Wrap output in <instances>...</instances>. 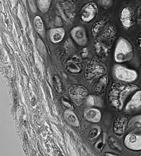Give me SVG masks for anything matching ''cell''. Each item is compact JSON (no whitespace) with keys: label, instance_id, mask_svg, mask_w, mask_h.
I'll return each mask as SVG.
<instances>
[{"label":"cell","instance_id":"cell-1","mask_svg":"<svg viewBox=\"0 0 141 156\" xmlns=\"http://www.w3.org/2000/svg\"><path fill=\"white\" fill-rule=\"evenodd\" d=\"M137 89L138 87L135 85H126L120 82H114L108 96L110 103L114 108L122 110L127 97Z\"/></svg>","mask_w":141,"mask_h":156},{"label":"cell","instance_id":"cell-2","mask_svg":"<svg viewBox=\"0 0 141 156\" xmlns=\"http://www.w3.org/2000/svg\"><path fill=\"white\" fill-rule=\"evenodd\" d=\"M133 57V48L132 45L128 40L120 38L115 48V60L118 63H123L131 60Z\"/></svg>","mask_w":141,"mask_h":156},{"label":"cell","instance_id":"cell-3","mask_svg":"<svg viewBox=\"0 0 141 156\" xmlns=\"http://www.w3.org/2000/svg\"><path fill=\"white\" fill-rule=\"evenodd\" d=\"M114 74L119 80L127 82L135 81L138 77V74L136 71L120 65H116L115 66Z\"/></svg>","mask_w":141,"mask_h":156},{"label":"cell","instance_id":"cell-4","mask_svg":"<svg viewBox=\"0 0 141 156\" xmlns=\"http://www.w3.org/2000/svg\"><path fill=\"white\" fill-rule=\"evenodd\" d=\"M87 75L89 79H94L98 76L104 74L106 72V68L102 63L96 61L90 63L87 66Z\"/></svg>","mask_w":141,"mask_h":156},{"label":"cell","instance_id":"cell-5","mask_svg":"<svg viewBox=\"0 0 141 156\" xmlns=\"http://www.w3.org/2000/svg\"><path fill=\"white\" fill-rule=\"evenodd\" d=\"M133 13L132 9L126 7L123 9L120 14V21L122 25L127 28L131 27L133 23Z\"/></svg>","mask_w":141,"mask_h":156},{"label":"cell","instance_id":"cell-6","mask_svg":"<svg viewBox=\"0 0 141 156\" xmlns=\"http://www.w3.org/2000/svg\"><path fill=\"white\" fill-rule=\"evenodd\" d=\"M141 107V90L136 92L131 100L127 103L125 109L127 111L134 110Z\"/></svg>","mask_w":141,"mask_h":156},{"label":"cell","instance_id":"cell-7","mask_svg":"<svg viewBox=\"0 0 141 156\" xmlns=\"http://www.w3.org/2000/svg\"><path fill=\"white\" fill-rule=\"evenodd\" d=\"M83 18L85 21H89L93 18L96 12V7L93 5H89L85 8Z\"/></svg>","mask_w":141,"mask_h":156},{"label":"cell","instance_id":"cell-8","mask_svg":"<svg viewBox=\"0 0 141 156\" xmlns=\"http://www.w3.org/2000/svg\"><path fill=\"white\" fill-rule=\"evenodd\" d=\"M129 128H141V115L133 117L129 123Z\"/></svg>","mask_w":141,"mask_h":156},{"label":"cell","instance_id":"cell-9","mask_svg":"<svg viewBox=\"0 0 141 156\" xmlns=\"http://www.w3.org/2000/svg\"><path fill=\"white\" fill-rule=\"evenodd\" d=\"M108 78L106 76H105L100 79V81L96 86V91H102L104 90L107 84H108Z\"/></svg>","mask_w":141,"mask_h":156},{"label":"cell","instance_id":"cell-10","mask_svg":"<svg viewBox=\"0 0 141 156\" xmlns=\"http://www.w3.org/2000/svg\"><path fill=\"white\" fill-rule=\"evenodd\" d=\"M87 116L90 120L94 121L99 120L100 117V112L98 110H89L87 112Z\"/></svg>","mask_w":141,"mask_h":156},{"label":"cell","instance_id":"cell-11","mask_svg":"<svg viewBox=\"0 0 141 156\" xmlns=\"http://www.w3.org/2000/svg\"><path fill=\"white\" fill-rule=\"evenodd\" d=\"M109 145L114 150H117L119 152L122 151V148L114 138L111 137L109 140Z\"/></svg>","mask_w":141,"mask_h":156},{"label":"cell","instance_id":"cell-12","mask_svg":"<svg viewBox=\"0 0 141 156\" xmlns=\"http://www.w3.org/2000/svg\"><path fill=\"white\" fill-rule=\"evenodd\" d=\"M124 128V122L122 121H117L116 122L114 126V129L117 134L123 133Z\"/></svg>","mask_w":141,"mask_h":156},{"label":"cell","instance_id":"cell-13","mask_svg":"<svg viewBox=\"0 0 141 156\" xmlns=\"http://www.w3.org/2000/svg\"><path fill=\"white\" fill-rule=\"evenodd\" d=\"M54 84L55 88H56V90L59 93H60L62 91V84L60 81L59 78L55 76L53 78Z\"/></svg>","mask_w":141,"mask_h":156},{"label":"cell","instance_id":"cell-14","mask_svg":"<svg viewBox=\"0 0 141 156\" xmlns=\"http://www.w3.org/2000/svg\"><path fill=\"white\" fill-rule=\"evenodd\" d=\"M116 34V31L114 28L109 27L106 30L104 33V35L106 38H111L114 37Z\"/></svg>","mask_w":141,"mask_h":156},{"label":"cell","instance_id":"cell-15","mask_svg":"<svg viewBox=\"0 0 141 156\" xmlns=\"http://www.w3.org/2000/svg\"><path fill=\"white\" fill-rule=\"evenodd\" d=\"M102 4L106 6H110L112 5L113 0H100Z\"/></svg>","mask_w":141,"mask_h":156},{"label":"cell","instance_id":"cell-16","mask_svg":"<svg viewBox=\"0 0 141 156\" xmlns=\"http://www.w3.org/2000/svg\"><path fill=\"white\" fill-rule=\"evenodd\" d=\"M102 26V24L100 23H98L96 24V25H95L93 29V32H94V33L96 34L99 31L100 28H101Z\"/></svg>","mask_w":141,"mask_h":156},{"label":"cell","instance_id":"cell-17","mask_svg":"<svg viewBox=\"0 0 141 156\" xmlns=\"http://www.w3.org/2000/svg\"><path fill=\"white\" fill-rule=\"evenodd\" d=\"M107 156H118L114 154H108Z\"/></svg>","mask_w":141,"mask_h":156}]
</instances>
